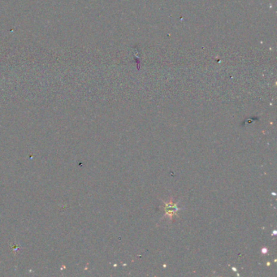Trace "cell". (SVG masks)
<instances>
[{
	"label": "cell",
	"mask_w": 277,
	"mask_h": 277,
	"mask_svg": "<svg viewBox=\"0 0 277 277\" xmlns=\"http://www.w3.org/2000/svg\"><path fill=\"white\" fill-rule=\"evenodd\" d=\"M276 231H274L273 232V235H276Z\"/></svg>",
	"instance_id": "3"
},
{
	"label": "cell",
	"mask_w": 277,
	"mask_h": 277,
	"mask_svg": "<svg viewBox=\"0 0 277 277\" xmlns=\"http://www.w3.org/2000/svg\"><path fill=\"white\" fill-rule=\"evenodd\" d=\"M232 268H233V270H234V271H236V269L235 267H232Z\"/></svg>",
	"instance_id": "4"
},
{
	"label": "cell",
	"mask_w": 277,
	"mask_h": 277,
	"mask_svg": "<svg viewBox=\"0 0 277 277\" xmlns=\"http://www.w3.org/2000/svg\"><path fill=\"white\" fill-rule=\"evenodd\" d=\"M262 253H264V254H267V253H268V250H267V249L266 247L262 248Z\"/></svg>",
	"instance_id": "2"
},
{
	"label": "cell",
	"mask_w": 277,
	"mask_h": 277,
	"mask_svg": "<svg viewBox=\"0 0 277 277\" xmlns=\"http://www.w3.org/2000/svg\"><path fill=\"white\" fill-rule=\"evenodd\" d=\"M162 202L163 203V208L164 211V215L162 219H167L170 222H173L175 217H179L178 212L181 210V208L178 206L180 201L175 202L174 198L171 197L167 200H162Z\"/></svg>",
	"instance_id": "1"
}]
</instances>
